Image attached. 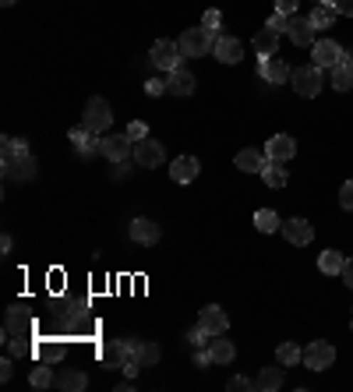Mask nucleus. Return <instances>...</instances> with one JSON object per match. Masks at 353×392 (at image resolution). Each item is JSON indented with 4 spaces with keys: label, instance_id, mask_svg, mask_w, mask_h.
I'll return each instance as SVG.
<instances>
[{
    "label": "nucleus",
    "instance_id": "24",
    "mask_svg": "<svg viewBox=\"0 0 353 392\" xmlns=\"http://www.w3.org/2000/svg\"><path fill=\"white\" fill-rule=\"evenodd\" d=\"M209 350H212L216 364H230V361L237 357V346L226 339V332H223V336H212V339H209Z\"/></svg>",
    "mask_w": 353,
    "mask_h": 392
},
{
    "label": "nucleus",
    "instance_id": "23",
    "mask_svg": "<svg viewBox=\"0 0 353 392\" xmlns=\"http://www.w3.org/2000/svg\"><path fill=\"white\" fill-rule=\"evenodd\" d=\"M131 361L142 364V368H152V364H159V346H156V343H138V339H131Z\"/></svg>",
    "mask_w": 353,
    "mask_h": 392
},
{
    "label": "nucleus",
    "instance_id": "12",
    "mask_svg": "<svg viewBox=\"0 0 353 392\" xmlns=\"http://www.w3.org/2000/svg\"><path fill=\"white\" fill-rule=\"evenodd\" d=\"M265 156L275 159V163H290V159L297 156V142H293L290 134H272V138L265 142Z\"/></svg>",
    "mask_w": 353,
    "mask_h": 392
},
{
    "label": "nucleus",
    "instance_id": "48",
    "mask_svg": "<svg viewBox=\"0 0 353 392\" xmlns=\"http://www.w3.org/2000/svg\"><path fill=\"white\" fill-rule=\"evenodd\" d=\"M11 375H14V364H11V357H4V361H0V378L11 382Z\"/></svg>",
    "mask_w": 353,
    "mask_h": 392
},
{
    "label": "nucleus",
    "instance_id": "41",
    "mask_svg": "<svg viewBox=\"0 0 353 392\" xmlns=\"http://www.w3.org/2000/svg\"><path fill=\"white\" fill-rule=\"evenodd\" d=\"M212 364H216L212 350H205V346H194V368H212Z\"/></svg>",
    "mask_w": 353,
    "mask_h": 392
},
{
    "label": "nucleus",
    "instance_id": "18",
    "mask_svg": "<svg viewBox=\"0 0 353 392\" xmlns=\"http://www.w3.org/2000/svg\"><path fill=\"white\" fill-rule=\"evenodd\" d=\"M14 336H32V318L21 314L18 304L7 311V322H4V339H14Z\"/></svg>",
    "mask_w": 353,
    "mask_h": 392
},
{
    "label": "nucleus",
    "instance_id": "40",
    "mask_svg": "<svg viewBox=\"0 0 353 392\" xmlns=\"http://www.w3.org/2000/svg\"><path fill=\"white\" fill-rule=\"evenodd\" d=\"M124 134H127L131 142H142V138H149V124H142V120H131Z\"/></svg>",
    "mask_w": 353,
    "mask_h": 392
},
{
    "label": "nucleus",
    "instance_id": "4",
    "mask_svg": "<svg viewBox=\"0 0 353 392\" xmlns=\"http://www.w3.org/2000/svg\"><path fill=\"white\" fill-rule=\"evenodd\" d=\"M290 82H293V92H297V96H304V99H315L318 92H322V85H325V82H322V68H315V64L297 68Z\"/></svg>",
    "mask_w": 353,
    "mask_h": 392
},
{
    "label": "nucleus",
    "instance_id": "19",
    "mask_svg": "<svg viewBox=\"0 0 353 392\" xmlns=\"http://www.w3.org/2000/svg\"><path fill=\"white\" fill-rule=\"evenodd\" d=\"M68 138L75 142V149H78L85 159H88V156H95V152H102V142L88 131L85 124H82V127H71V131H68Z\"/></svg>",
    "mask_w": 353,
    "mask_h": 392
},
{
    "label": "nucleus",
    "instance_id": "27",
    "mask_svg": "<svg viewBox=\"0 0 353 392\" xmlns=\"http://www.w3.org/2000/svg\"><path fill=\"white\" fill-rule=\"evenodd\" d=\"M262 181L268 188H286V181H290V174L283 170V163H275V159H268L262 166Z\"/></svg>",
    "mask_w": 353,
    "mask_h": 392
},
{
    "label": "nucleus",
    "instance_id": "43",
    "mask_svg": "<svg viewBox=\"0 0 353 392\" xmlns=\"http://www.w3.org/2000/svg\"><path fill=\"white\" fill-rule=\"evenodd\" d=\"M339 205H343L347 212H353V181H347V184L339 188Z\"/></svg>",
    "mask_w": 353,
    "mask_h": 392
},
{
    "label": "nucleus",
    "instance_id": "10",
    "mask_svg": "<svg viewBox=\"0 0 353 392\" xmlns=\"http://www.w3.org/2000/svg\"><path fill=\"white\" fill-rule=\"evenodd\" d=\"M212 53H216L219 64H241V60H244V43L233 39V36H216Z\"/></svg>",
    "mask_w": 353,
    "mask_h": 392
},
{
    "label": "nucleus",
    "instance_id": "2",
    "mask_svg": "<svg viewBox=\"0 0 353 392\" xmlns=\"http://www.w3.org/2000/svg\"><path fill=\"white\" fill-rule=\"evenodd\" d=\"M82 124H85L92 134H106V127L113 124V110H110V102L102 96H92L85 102V117H82Z\"/></svg>",
    "mask_w": 353,
    "mask_h": 392
},
{
    "label": "nucleus",
    "instance_id": "45",
    "mask_svg": "<svg viewBox=\"0 0 353 392\" xmlns=\"http://www.w3.org/2000/svg\"><path fill=\"white\" fill-rule=\"evenodd\" d=\"M297 7H300V0H275V11H283V14H297Z\"/></svg>",
    "mask_w": 353,
    "mask_h": 392
},
{
    "label": "nucleus",
    "instance_id": "20",
    "mask_svg": "<svg viewBox=\"0 0 353 392\" xmlns=\"http://www.w3.org/2000/svg\"><path fill=\"white\" fill-rule=\"evenodd\" d=\"M167 92H170V96H191V92H194V75H191L187 68H174V71L167 75Z\"/></svg>",
    "mask_w": 353,
    "mask_h": 392
},
{
    "label": "nucleus",
    "instance_id": "29",
    "mask_svg": "<svg viewBox=\"0 0 353 392\" xmlns=\"http://www.w3.org/2000/svg\"><path fill=\"white\" fill-rule=\"evenodd\" d=\"M68 357V346L60 343V339H46V343H39V361H46V364H60Z\"/></svg>",
    "mask_w": 353,
    "mask_h": 392
},
{
    "label": "nucleus",
    "instance_id": "38",
    "mask_svg": "<svg viewBox=\"0 0 353 392\" xmlns=\"http://www.w3.org/2000/svg\"><path fill=\"white\" fill-rule=\"evenodd\" d=\"M265 28H272V32H286V28H290V14L272 11V14H268V21H265Z\"/></svg>",
    "mask_w": 353,
    "mask_h": 392
},
{
    "label": "nucleus",
    "instance_id": "22",
    "mask_svg": "<svg viewBox=\"0 0 353 392\" xmlns=\"http://www.w3.org/2000/svg\"><path fill=\"white\" fill-rule=\"evenodd\" d=\"M265 163H268V156L258 152V149H244V152H237V159H233V166L244 170V174H262Z\"/></svg>",
    "mask_w": 353,
    "mask_h": 392
},
{
    "label": "nucleus",
    "instance_id": "7",
    "mask_svg": "<svg viewBox=\"0 0 353 392\" xmlns=\"http://www.w3.org/2000/svg\"><path fill=\"white\" fill-rule=\"evenodd\" d=\"M131 152H135V142H131L127 134H106V138H102V152H99V156H106L110 163H127V159H131Z\"/></svg>",
    "mask_w": 353,
    "mask_h": 392
},
{
    "label": "nucleus",
    "instance_id": "16",
    "mask_svg": "<svg viewBox=\"0 0 353 392\" xmlns=\"http://www.w3.org/2000/svg\"><path fill=\"white\" fill-rule=\"evenodd\" d=\"M4 166V177L7 181H32L36 177V159H32V152L28 156H18V159H7V163H0Z\"/></svg>",
    "mask_w": 353,
    "mask_h": 392
},
{
    "label": "nucleus",
    "instance_id": "51",
    "mask_svg": "<svg viewBox=\"0 0 353 392\" xmlns=\"http://www.w3.org/2000/svg\"><path fill=\"white\" fill-rule=\"evenodd\" d=\"M0 4H4V7H11V4H14V0H0Z\"/></svg>",
    "mask_w": 353,
    "mask_h": 392
},
{
    "label": "nucleus",
    "instance_id": "44",
    "mask_svg": "<svg viewBox=\"0 0 353 392\" xmlns=\"http://www.w3.org/2000/svg\"><path fill=\"white\" fill-rule=\"evenodd\" d=\"M251 386H255V382H248V378H244V375H237V378H230V382H226V389H230V392L251 389Z\"/></svg>",
    "mask_w": 353,
    "mask_h": 392
},
{
    "label": "nucleus",
    "instance_id": "39",
    "mask_svg": "<svg viewBox=\"0 0 353 392\" xmlns=\"http://www.w3.org/2000/svg\"><path fill=\"white\" fill-rule=\"evenodd\" d=\"M219 21H223V14H219V11H216V7H209V11H205V14H201V28H209V32H212V36H216V32H219Z\"/></svg>",
    "mask_w": 353,
    "mask_h": 392
},
{
    "label": "nucleus",
    "instance_id": "13",
    "mask_svg": "<svg viewBox=\"0 0 353 392\" xmlns=\"http://www.w3.org/2000/svg\"><path fill=\"white\" fill-rule=\"evenodd\" d=\"M159 237H163V226H159V223H152V219H145V216H138V219L131 223V240H135V244L152 248V244H159Z\"/></svg>",
    "mask_w": 353,
    "mask_h": 392
},
{
    "label": "nucleus",
    "instance_id": "28",
    "mask_svg": "<svg viewBox=\"0 0 353 392\" xmlns=\"http://www.w3.org/2000/svg\"><path fill=\"white\" fill-rule=\"evenodd\" d=\"M343 265H347V258H343L339 251H322V255H318V269H322L325 276H343Z\"/></svg>",
    "mask_w": 353,
    "mask_h": 392
},
{
    "label": "nucleus",
    "instance_id": "21",
    "mask_svg": "<svg viewBox=\"0 0 353 392\" xmlns=\"http://www.w3.org/2000/svg\"><path fill=\"white\" fill-rule=\"evenodd\" d=\"M198 174H201V163L194 156H180V159H174V166H170V177H174L176 184H191Z\"/></svg>",
    "mask_w": 353,
    "mask_h": 392
},
{
    "label": "nucleus",
    "instance_id": "37",
    "mask_svg": "<svg viewBox=\"0 0 353 392\" xmlns=\"http://www.w3.org/2000/svg\"><path fill=\"white\" fill-rule=\"evenodd\" d=\"M7 350H11V357H32V343H28V336H14V339H7Z\"/></svg>",
    "mask_w": 353,
    "mask_h": 392
},
{
    "label": "nucleus",
    "instance_id": "32",
    "mask_svg": "<svg viewBox=\"0 0 353 392\" xmlns=\"http://www.w3.org/2000/svg\"><path fill=\"white\" fill-rule=\"evenodd\" d=\"M28 386H32V389H50V386H57V375L50 371V364H46V361H43L39 368H32Z\"/></svg>",
    "mask_w": 353,
    "mask_h": 392
},
{
    "label": "nucleus",
    "instance_id": "5",
    "mask_svg": "<svg viewBox=\"0 0 353 392\" xmlns=\"http://www.w3.org/2000/svg\"><path fill=\"white\" fill-rule=\"evenodd\" d=\"M332 361H336V346H332V343L315 339V343L304 346V368H311V371H325V368H332Z\"/></svg>",
    "mask_w": 353,
    "mask_h": 392
},
{
    "label": "nucleus",
    "instance_id": "46",
    "mask_svg": "<svg viewBox=\"0 0 353 392\" xmlns=\"http://www.w3.org/2000/svg\"><path fill=\"white\" fill-rule=\"evenodd\" d=\"M332 7H336V14H343V18H353V0H332Z\"/></svg>",
    "mask_w": 353,
    "mask_h": 392
},
{
    "label": "nucleus",
    "instance_id": "15",
    "mask_svg": "<svg viewBox=\"0 0 353 392\" xmlns=\"http://www.w3.org/2000/svg\"><path fill=\"white\" fill-rule=\"evenodd\" d=\"M99 357H102L106 368H124V364L131 361V339H113V343H106V346L99 350Z\"/></svg>",
    "mask_w": 353,
    "mask_h": 392
},
{
    "label": "nucleus",
    "instance_id": "25",
    "mask_svg": "<svg viewBox=\"0 0 353 392\" xmlns=\"http://www.w3.org/2000/svg\"><path fill=\"white\" fill-rule=\"evenodd\" d=\"M255 53L258 57H275L279 53V32H272V28H262L258 36H255Z\"/></svg>",
    "mask_w": 353,
    "mask_h": 392
},
{
    "label": "nucleus",
    "instance_id": "47",
    "mask_svg": "<svg viewBox=\"0 0 353 392\" xmlns=\"http://www.w3.org/2000/svg\"><path fill=\"white\" fill-rule=\"evenodd\" d=\"M145 92L149 96H163L167 92V82H145Z\"/></svg>",
    "mask_w": 353,
    "mask_h": 392
},
{
    "label": "nucleus",
    "instance_id": "33",
    "mask_svg": "<svg viewBox=\"0 0 353 392\" xmlns=\"http://www.w3.org/2000/svg\"><path fill=\"white\" fill-rule=\"evenodd\" d=\"M279 386H283V364H279V368H262V375H258L255 389H262V392H275Z\"/></svg>",
    "mask_w": 353,
    "mask_h": 392
},
{
    "label": "nucleus",
    "instance_id": "26",
    "mask_svg": "<svg viewBox=\"0 0 353 392\" xmlns=\"http://www.w3.org/2000/svg\"><path fill=\"white\" fill-rule=\"evenodd\" d=\"M307 18H311L315 32H322V28H332V21H336V7H332V4H315Z\"/></svg>",
    "mask_w": 353,
    "mask_h": 392
},
{
    "label": "nucleus",
    "instance_id": "9",
    "mask_svg": "<svg viewBox=\"0 0 353 392\" xmlns=\"http://www.w3.org/2000/svg\"><path fill=\"white\" fill-rule=\"evenodd\" d=\"M198 325H201L209 336H223V332L230 329V318H226V311H223L219 304H205V307L198 311Z\"/></svg>",
    "mask_w": 353,
    "mask_h": 392
},
{
    "label": "nucleus",
    "instance_id": "36",
    "mask_svg": "<svg viewBox=\"0 0 353 392\" xmlns=\"http://www.w3.org/2000/svg\"><path fill=\"white\" fill-rule=\"evenodd\" d=\"M18 156H28V145H25L21 138H4V145H0V163L18 159Z\"/></svg>",
    "mask_w": 353,
    "mask_h": 392
},
{
    "label": "nucleus",
    "instance_id": "1",
    "mask_svg": "<svg viewBox=\"0 0 353 392\" xmlns=\"http://www.w3.org/2000/svg\"><path fill=\"white\" fill-rule=\"evenodd\" d=\"M176 46H180V53L191 57V60H194V57H209L212 46H216V36H212L209 28L198 25V28H187V32L176 39Z\"/></svg>",
    "mask_w": 353,
    "mask_h": 392
},
{
    "label": "nucleus",
    "instance_id": "3",
    "mask_svg": "<svg viewBox=\"0 0 353 392\" xmlns=\"http://www.w3.org/2000/svg\"><path fill=\"white\" fill-rule=\"evenodd\" d=\"M149 60L159 68V71H174V68H180V60H184V53H180V46H176L174 39H156L152 43V50H149Z\"/></svg>",
    "mask_w": 353,
    "mask_h": 392
},
{
    "label": "nucleus",
    "instance_id": "42",
    "mask_svg": "<svg viewBox=\"0 0 353 392\" xmlns=\"http://www.w3.org/2000/svg\"><path fill=\"white\" fill-rule=\"evenodd\" d=\"M187 339H191V346H205V343H209V339H212V336H209V332H205V329H201V325H194V329H191V332H187Z\"/></svg>",
    "mask_w": 353,
    "mask_h": 392
},
{
    "label": "nucleus",
    "instance_id": "6",
    "mask_svg": "<svg viewBox=\"0 0 353 392\" xmlns=\"http://www.w3.org/2000/svg\"><path fill=\"white\" fill-rule=\"evenodd\" d=\"M311 64L332 71L336 64H343V46H339L336 39H318V43L311 46Z\"/></svg>",
    "mask_w": 353,
    "mask_h": 392
},
{
    "label": "nucleus",
    "instance_id": "35",
    "mask_svg": "<svg viewBox=\"0 0 353 392\" xmlns=\"http://www.w3.org/2000/svg\"><path fill=\"white\" fill-rule=\"evenodd\" d=\"M255 226H258L262 233H275V230H283V219H279L272 208H258V212H255Z\"/></svg>",
    "mask_w": 353,
    "mask_h": 392
},
{
    "label": "nucleus",
    "instance_id": "31",
    "mask_svg": "<svg viewBox=\"0 0 353 392\" xmlns=\"http://www.w3.org/2000/svg\"><path fill=\"white\" fill-rule=\"evenodd\" d=\"M57 386H60V389H68V392H82L88 386V378H85V371L68 368V371H60V375H57Z\"/></svg>",
    "mask_w": 353,
    "mask_h": 392
},
{
    "label": "nucleus",
    "instance_id": "49",
    "mask_svg": "<svg viewBox=\"0 0 353 392\" xmlns=\"http://www.w3.org/2000/svg\"><path fill=\"white\" fill-rule=\"evenodd\" d=\"M343 283L353 290V258H347V265H343Z\"/></svg>",
    "mask_w": 353,
    "mask_h": 392
},
{
    "label": "nucleus",
    "instance_id": "30",
    "mask_svg": "<svg viewBox=\"0 0 353 392\" xmlns=\"http://www.w3.org/2000/svg\"><path fill=\"white\" fill-rule=\"evenodd\" d=\"M275 361H279L283 368H293V364H304V350H300L297 343H279V350H275Z\"/></svg>",
    "mask_w": 353,
    "mask_h": 392
},
{
    "label": "nucleus",
    "instance_id": "52",
    "mask_svg": "<svg viewBox=\"0 0 353 392\" xmlns=\"http://www.w3.org/2000/svg\"><path fill=\"white\" fill-rule=\"evenodd\" d=\"M315 4H332V0H315Z\"/></svg>",
    "mask_w": 353,
    "mask_h": 392
},
{
    "label": "nucleus",
    "instance_id": "34",
    "mask_svg": "<svg viewBox=\"0 0 353 392\" xmlns=\"http://www.w3.org/2000/svg\"><path fill=\"white\" fill-rule=\"evenodd\" d=\"M332 89H336V92H350L353 89V64H336V68H332Z\"/></svg>",
    "mask_w": 353,
    "mask_h": 392
},
{
    "label": "nucleus",
    "instance_id": "11",
    "mask_svg": "<svg viewBox=\"0 0 353 392\" xmlns=\"http://www.w3.org/2000/svg\"><path fill=\"white\" fill-rule=\"evenodd\" d=\"M258 75H262L268 85H283V82L293 78V71L279 60V53H275V57H258Z\"/></svg>",
    "mask_w": 353,
    "mask_h": 392
},
{
    "label": "nucleus",
    "instance_id": "17",
    "mask_svg": "<svg viewBox=\"0 0 353 392\" xmlns=\"http://www.w3.org/2000/svg\"><path fill=\"white\" fill-rule=\"evenodd\" d=\"M283 237H286L290 244L304 248V244L315 240V226H311L307 219H290V223H283Z\"/></svg>",
    "mask_w": 353,
    "mask_h": 392
},
{
    "label": "nucleus",
    "instance_id": "14",
    "mask_svg": "<svg viewBox=\"0 0 353 392\" xmlns=\"http://www.w3.org/2000/svg\"><path fill=\"white\" fill-rule=\"evenodd\" d=\"M290 39H293V46H315V25H311V18L307 14H290Z\"/></svg>",
    "mask_w": 353,
    "mask_h": 392
},
{
    "label": "nucleus",
    "instance_id": "8",
    "mask_svg": "<svg viewBox=\"0 0 353 392\" xmlns=\"http://www.w3.org/2000/svg\"><path fill=\"white\" fill-rule=\"evenodd\" d=\"M135 163H138L142 170H156V166H163V142H152V138L135 142Z\"/></svg>",
    "mask_w": 353,
    "mask_h": 392
},
{
    "label": "nucleus",
    "instance_id": "50",
    "mask_svg": "<svg viewBox=\"0 0 353 392\" xmlns=\"http://www.w3.org/2000/svg\"><path fill=\"white\" fill-rule=\"evenodd\" d=\"M11 248H14V240H11V233H4V237H0V251L11 255Z\"/></svg>",
    "mask_w": 353,
    "mask_h": 392
}]
</instances>
